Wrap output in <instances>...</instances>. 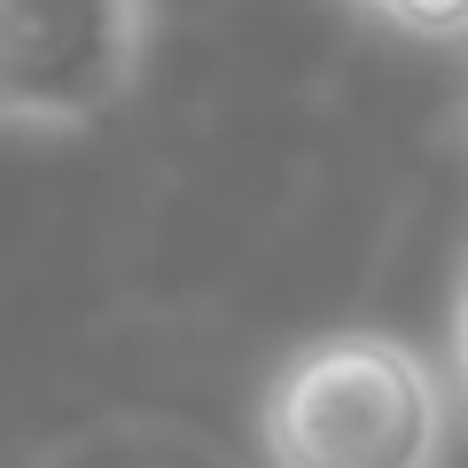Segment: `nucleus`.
Here are the masks:
<instances>
[{
  "label": "nucleus",
  "instance_id": "1",
  "mask_svg": "<svg viewBox=\"0 0 468 468\" xmlns=\"http://www.w3.org/2000/svg\"><path fill=\"white\" fill-rule=\"evenodd\" d=\"M445 437V383L390 328L304 335L258 399L266 468H437Z\"/></svg>",
  "mask_w": 468,
  "mask_h": 468
},
{
  "label": "nucleus",
  "instance_id": "2",
  "mask_svg": "<svg viewBox=\"0 0 468 468\" xmlns=\"http://www.w3.org/2000/svg\"><path fill=\"white\" fill-rule=\"evenodd\" d=\"M149 0H0V125L79 133L133 94Z\"/></svg>",
  "mask_w": 468,
  "mask_h": 468
},
{
  "label": "nucleus",
  "instance_id": "3",
  "mask_svg": "<svg viewBox=\"0 0 468 468\" xmlns=\"http://www.w3.org/2000/svg\"><path fill=\"white\" fill-rule=\"evenodd\" d=\"M32 468H234V452H218L211 437L165 414H101L86 430L55 437Z\"/></svg>",
  "mask_w": 468,
  "mask_h": 468
},
{
  "label": "nucleus",
  "instance_id": "4",
  "mask_svg": "<svg viewBox=\"0 0 468 468\" xmlns=\"http://www.w3.org/2000/svg\"><path fill=\"white\" fill-rule=\"evenodd\" d=\"M367 8L414 39H468V0H367Z\"/></svg>",
  "mask_w": 468,
  "mask_h": 468
},
{
  "label": "nucleus",
  "instance_id": "5",
  "mask_svg": "<svg viewBox=\"0 0 468 468\" xmlns=\"http://www.w3.org/2000/svg\"><path fill=\"white\" fill-rule=\"evenodd\" d=\"M452 375H461V399H468V289L452 304Z\"/></svg>",
  "mask_w": 468,
  "mask_h": 468
}]
</instances>
